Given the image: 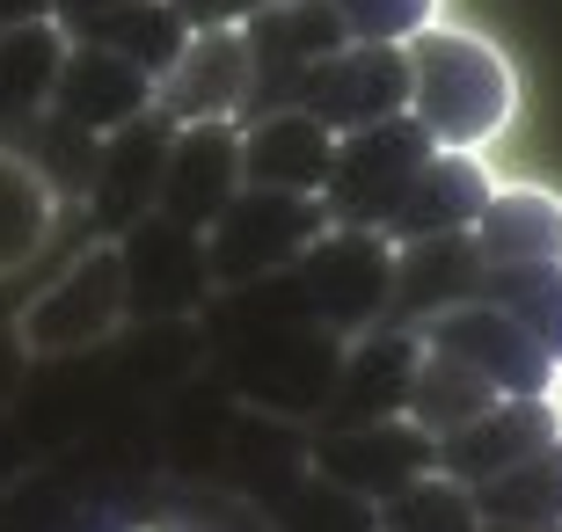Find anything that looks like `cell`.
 Listing matches in <instances>:
<instances>
[{"label": "cell", "mask_w": 562, "mask_h": 532, "mask_svg": "<svg viewBox=\"0 0 562 532\" xmlns=\"http://www.w3.org/2000/svg\"><path fill=\"white\" fill-rule=\"evenodd\" d=\"M241 37H249V81H256L249 88V117H263V110H292V103H300V81L329 59L336 44H351L322 0H278V8H263V15L241 22ZM249 117H241V124H249Z\"/></svg>", "instance_id": "52a82bcc"}, {"label": "cell", "mask_w": 562, "mask_h": 532, "mask_svg": "<svg viewBox=\"0 0 562 532\" xmlns=\"http://www.w3.org/2000/svg\"><path fill=\"white\" fill-rule=\"evenodd\" d=\"M292 285H300L307 314L329 328V336L387 328V307H395V241H387V234L329 226V234L292 263Z\"/></svg>", "instance_id": "3957f363"}, {"label": "cell", "mask_w": 562, "mask_h": 532, "mask_svg": "<svg viewBox=\"0 0 562 532\" xmlns=\"http://www.w3.org/2000/svg\"><path fill=\"white\" fill-rule=\"evenodd\" d=\"M81 44H110L117 59H132L139 73H154L161 81L168 66L183 59V44H190V22L176 15V0H132V8H117V15L103 22H88V30H74Z\"/></svg>", "instance_id": "44dd1931"}, {"label": "cell", "mask_w": 562, "mask_h": 532, "mask_svg": "<svg viewBox=\"0 0 562 532\" xmlns=\"http://www.w3.org/2000/svg\"><path fill=\"white\" fill-rule=\"evenodd\" d=\"M431 154L438 146L417 117H387V124H373V132L336 139L329 183H322V219L351 226V234H380L387 212L402 205V190L417 183V168L431 161Z\"/></svg>", "instance_id": "277c9868"}, {"label": "cell", "mask_w": 562, "mask_h": 532, "mask_svg": "<svg viewBox=\"0 0 562 532\" xmlns=\"http://www.w3.org/2000/svg\"><path fill=\"white\" fill-rule=\"evenodd\" d=\"M292 110H307L336 139L373 132L387 117H409V59H402V44H336L329 59L300 81Z\"/></svg>", "instance_id": "8992f818"}, {"label": "cell", "mask_w": 562, "mask_h": 532, "mask_svg": "<svg viewBox=\"0 0 562 532\" xmlns=\"http://www.w3.org/2000/svg\"><path fill=\"white\" fill-rule=\"evenodd\" d=\"M314 467L329 474L344 496H358V503H387L402 482L431 474V438H424L409 416H395V423H358V430L322 438Z\"/></svg>", "instance_id": "4fadbf2b"}, {"label": "cell", "mask_w": 562, "mask_h": 532, "mask_svg": "<svg viewBox=\"0 0 562 532\" xmlns=\"http://www.w3.org/2000/svg\"><path fill=\"white\" fill-rule=\"evenodd\" d=\"M52 212H59L52 183H44L22 154L0 146V270H15V263L37 256L44 234H52Z\"/></svg>", "instance_id": "cb8c5ba5"}, {"label": "cell", "mask_w": 562, "mask_h": 532, "mask_svg": "<svg viewBox=\"0 0 562 532\" xmlns=\"http://www.w3.org/2000/svg\"><path fill=\"white\" fill-rule=\"evenodd\" d=\"M66 22H22L0 30V124H30L52 110V81L66 59Z\"/></svg>", "instance_id": "ffe728a7"}, {"label": "cell", "mask_w": 562, "mask_h": 532, "mask_svg": "<svg viewBox=\"0 0 562 532\" xmlns=\"http://www.w3.org/2000/svg\"><path fill=\"white\" fill-rule=\"evenodd\" d=\"M44 117L74 124L88 139H110V132H125V124L154 117V73H139L132 59H117L110 44H66L59 59V81H52V110Z\"/></svg>", "instance_id": "30bf717a"}, {"label": "cell", "mask_w": 562, "mask_h": 532, "mask_svg": "<svg viewBox=\"0 0 562 532\" xmlns=\"http://www.w3.org/2000/svg\"><path fill=\"white\" fill-rule=\"evenodd\" d=\"M373 532H482V511L475 496L446 482V474H417V482H402L387 503L373 511Z\"/></svg>", "instance_id": "d4e9b609"}, {"label": "cell", "mask_w": 562, "mask_h": 532, "mask_svg": "<svg viewBox=\"0 0 562 532\" xmlns=\"http://www.w3.org/2000/svg\"><path fill=\"white\" fill-rule=\"evenodd\" d=\"M548 438H562L555 401H497V409H482L475 423L431 438V467L475 496V489H490V482H504L512 467H526Z\"/></svg>", "instance_id": "9c48e42d"}, {"label": "cell", "mask_w": 562, "mask_h": 532, "mask_svg": "<svg viewBox=\"0 0 562 532\" xmlns=\"http://www.w3.org/2000/svg\"><path fill=\"white\" fill-rule=\"evenodd\" d=\"M497 401H504V394L490 387L482 372H468L460 358L417 343V365H409V387H402V416H409L424 438H446V430L475 423V416L497 409Z\"/></svg>", "instance_id": "d6986e66"}, {"label": "cell", "mask_w": 562, "mask_h": 532, "mask_svg": "<svg viewBox=\"0 0 562 532\" xmlns=\"http://www.w3.org/2000/svg\"><path fill=\"white\" fill-rule=\"evenodd\" d=\"M168 139H176V124L139 117V124H125V132H110V139L95 146L88 205H95V219H103V226L132 234V226L154 212V197H161V168H168Z\"/></svg>", "instance_id": "e0dca14e"}, {"label": "cell", "mask_w": 562, "mask_h": 532, "mask_svg": "<svg viewBox=\"0 0 562 532\" xmlns=\"http://www.w3.org/2000/svg\"><path fill=\"white\" fill-rule=\"evenodd\" d=\"M409 59V117L431 132V146L446 154H482L497 146L519 117V73L490 37L431 22L424 37L402 44Z\"/></svg>", "instance_id": "6da1fadb"}, {"label": "cell", "mask_w": 562, "mask_h": 532, "mask_svg": "<svg viewBox=\"0 0 562 532\" xmlns=\"http://www.w3.org/2000/svg\"><path fill=\"white\" fill-rule=\"evenodd\" d=\"M482 270H526V263H562V190L548 183H497L482 219L468 226Z\"/></svg>", "instance_id": "2e32d148"}, {"label": "cell", "mask_w": 562, "mask_h": 532, "mask_svg": "<svg viewBox=\"0 0 562 532\" xmlns=\"http://www.w3.org/2000/svg\"><path fill=\"white\" fill-rule=\"evenodd\" d=\"M482 532H562V525H482Z\"/></svg>", "instance_id": "f546056e"}, {"label": "cell", "mask_w": 562, "mask_h": 532, "mask_svg": "<svg viewBox=\"0 0 562 532\" xmlns=\"http://www.w3.org/2000/svg\"><path fill=\"white\" fill-rule=\"evenodd\" d=\"M22 22H59V0H0V30H22Z\"/></svg>", "instance_id": "f1b7e54d"}, {"label": "cell", "mask_w": 562, "mask_h": 532, "mask_svg": "<svg viewBox=\"0 0 562 532\" xmlns=\"http://www.w3.org/2000/svg\"><path fill=\"white\" fill-rule=\"evenodd\" d=\"M475 299H490L497 314L533 336L548 350V365L562 372V263H526V270H490Z\"/></svg>", "instance_id": "7402d4cb"}, {"label": "cell", "mask_w": 562, "mask_h": 532, "mask_svg": "<svg viewBox=\"0 0 562 532\" xmlns=\"http://www.w3.org/2000/svg\"><path fill=\"white\" fill-rule=\"evenodd\" d=\"M249 37L241 30H190L183 59L154 81V117L161 124H241L249 117Z\"/></svg>", "instance_id": "ba28073f"}, {"label": "cell", "mask_w": 562, "mask_h": 532, "mask_svg": "<svg viewBox=\"0 0 562 532\" xmlns=\"http://www.w3.org/2000/svg\"><path fill=\"white\" fill-rule=\"evenodd\" d=\"M409 336H417L424 350H446V358H460L468 372H482L504 401H555V387H562V372L548 365V350L533 343L512 314L490 307V299L438 307V314H424Z\"/></svg>", "instance_id": "5b68a950"}, {"label": "cell", "mask_w": 562, "mask_h": 532, "mask_svg": "<svg viewBox=\"0 0 562 532\" xmlns=\"http://www.w3.org/2000/svg\"><path fill=\"white\" fill-rule=\"evenodd\" d=\"M336 161V132L307 110H263L241 124V190H285V197H322Z\"/></svg>", "instance_id": "9a60e30c"}, {"label": "cell", "mask_w": 562, "mask_h": 532, "mask_svg": "<svg viewBox=\"0 0 562 532\" xmlns=\"http://www.w3.org/2000/svg\"><path fill=\"white\" fill-rule=\"evenodd\" d=\"M351 44H409L438 22L446 0H322Z\"/></svg>", "instance_id": "484cf974"}, {"label": "cell", "mask_w": 562, "mask_h": 532, "mask_svg": "<svg viewBox=\"0 0 562 532\" xmlns=\"http://www.w3.org/2000/svg\"><path fill=\"white\" fill-rule=\"evenodd\" d=\"M234 197H241V124H183V132L168 139L154 219L205 234Z\"/></svg>", "instance_id": "7c38bea8"}, {"label": "cell", "mask_w": 562, "mask_h": 532, "mask_svg": "<svg viewBox=\"0 0 562 532\" xmlns=\"http://www.w3.org/2000/svg\"><path fill=\"white\" fill-rule=\"evenodd\" d=\"M263 8H278V0H176V15L190 22V30H241L249 15H263Z\"/></svg>", "instance_id": "4316f807"}, {"label": "cell", "mask_w": 562, "mask_h": 532, "mask_svg": "<svg viewBox=\"0 0 562 532\" xmlns=\"http://www.w3.org/2000/svg\"><path fill=\"white\" fill-rule=\"evenodd\" d=\"M125 314H132L125 307V248H95V256L74 263L52 292L30 299L22 343L30 350H81V343H103Z\"/></svg>", "instance_id": "8fae6325"}, {"label": "cell", "mask_w": 562, "mask_h": 532, "mask_svg": "<svg viewBox=\"0 0 562 532\" xmlns=\"http://www.w3.org/2000/svg\"><path fill=\"white\" fill-rule=\"evenodd\" d=\"M482 525H562V438H548L526 467L475 489Z\"/></svg>", "instance_id": "603a6c76"}, {"label": "cell", "mask_w": 562, "mask_h": 532, "mask_svg": "<svg viewBox=\"0 0 562 532\" xmlns=\"http://www.w3.org/2000/svg\"><path fill=\"white\" fill-rule=\"evenodd\" d=\"M117 8H132V0H59V22H66V37H74V30H88V22L117 15Z\"/></svg>", "instance_id": "83f0119b"}, {"label": "cell", "mask_w": 562, "mask_h": 532, "mask_svg": "<svg viewBox=\"0 0 562 532\" xmlns=\"http://www.w3.org/2000/svg\"><path fill=\"white\" fill-rule=\"evenodd\" d=\"M409 365H417V336L409 328H366L358 350L336 365L329 387V423L358 430V423H395L402 416V387H409Z\"/></svg>", "instance_id": "ac0fdd59"}, {"label": "cell", "mask_w": 562, "mask_h": 532, "mask_svg": "<svg viewBox=\"0 0 562 532\" xmlns=\"http://www.w3.org/2000/svg\"><path fill=\"white\" fill-rule=\"evenodd\" d=\"M490 168H482V154H446L438 146L431 161L417 168V183L402 190V205L387 212V241L395 248H417V241H446V234H468V226L482 219V205H490Z\"/></svg>", "instance_id": "5bb4252c"}, {"label": "cell", "mask_w": 562, "mask_h": 532, "mask_svg": "<svg viewBox=\"0 0 562 532\" xmlns=\"http://www.w3.org/2000/svg\"><path fill=\"white\" fill-rule=\"evenodd\" d=\"M322 234H329L322 197L241 190V197L205 226V270H212V285H263V278H285Z\"/></svg>", "instance_id": "7a4b0ae2"}]
</instances>
